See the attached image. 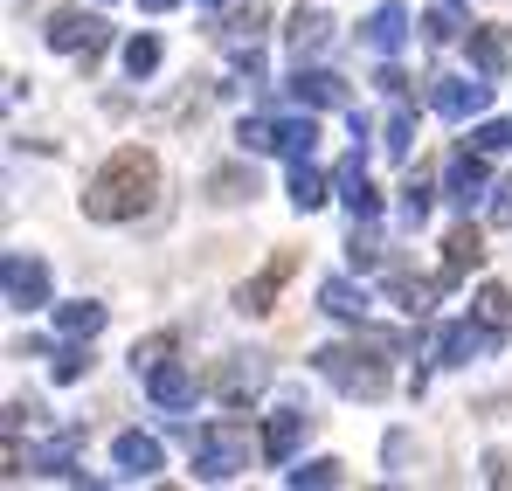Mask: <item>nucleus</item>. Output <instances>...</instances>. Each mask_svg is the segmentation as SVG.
I'll return each instance as SVG.
<instances>
[{
	"mask_svg": "<svg viewBox=\"0 0 512 491\" xmlns=\"http://www.w3.org/2000/svg\"><path fill=\"white\" fill-rule=\"evenodd\" d=\"M485 215H492V229H512V180H499V187H492Z\"/></svg>",
	"mask_w": 512,
	"mask_h": 491,
	"instance_id": "4c0bfd02",
	"label": "nucleus"
},
{
	"mask_svg": "<svg viewBox=\"0 0 512 491\" xmlns=\"http://www.w3.org/2000/svg\"><path fill=\"white\" fill-rule=\"evenodd\" d=\"M111 464H118L125 478H153L167 457H160V436H146V429H125V436L111 443Z\"/></svg>",
	"mask_w": 512,
	"mask_h": 491,
	"instance_id": "dca6fc26",
	"label": "nucleus"
},
{
	"mask_svg": "<svg viewBox=\"0 0 512 491\" xmlns=\"http://www.w3.org/2000/svg\"><path fill=\"white\" fill-rule=\"evenodd\" d=\"M35 471H42V478H77V436H56V443L35 457Z\"/></svg>",
	"mask_w": 512,
	"mask_h": 491,
	"instance_id": "c85d7f7f",
	"label": "nucleus"
},
{
	"mask_svg": "<svg viewBox=\"0 0 512 491\" xmlns=\"http://www.w3.org/2000/svg\"><path fill=\"white\" fill-rule=\"evenodd\" d=\"M478 263H485V236H478V229H457V236L443 243V284H457V277L478 270Z\"/></svg>",
	"mask_w": 512,
	"mask_h": 491,
	"instance_id": "5701e85b",
	"label": "nucleus"
},
{
	"mask_svg": "<svg viewBox=\"0 0 512 491\" xmlns=\"http://www.w3.org/2000/svg\"><path fill=\"white\" fill-rule=\"evenodd\" d=\"M485 194H492V173H485V153H478V146H471V153H450V166H443V201L471 215V208H478Z\"/></svg>",
	"mask_w": 512,
	"mask_h": 491,
	"instance_id": "6e6552de",
	"label": "nucleus"
},
{
	"mask_svg": "<svg viewBox=\"0 0 512 491\" xmlns=\"http://www.w3.org/2000/svg\"><path fill=\"white\" fill-rule=\"evenodd\" d=\"M284 485H298V491H305V485H319V491L346 485V464H340V457H298V464L284 471Z\"/></svg>",
	"mask_w": 512,
	"mask_h": 491,
	"instance_id": "a878e982",
	"label": "nucleus"
},
{
	"mask_svg": "<svg viewBox=\"0 0 512 491\" xmlns=\"http://www.w3.org/2000/svg\"><path fill=\"white\" fill-rule=\"evenodd\" d=\"M305 429H312L305 409H270V422H263V457H270V464H298Z\"/></svg>",
	"mask_w": 512,
	"mask_h": 491,
	"instance_id": "ddd939ff",
	"label": "nucleus"
},
{
	"mask_svg": "<svg viewBox=\"0 0 512 491\" xmlns=\"http://www.w3.org/2000/svg\"><path fill=\"white\" fill-rule=\"evenodd\" d=\"M381 153H395V160L416 153V104H409V97H395V111H388V125H381Z\"/></svg>",
	"mask_w": 512,
	"mask_h": 491,
	"instance_id": "b1692460",
	"label": "nucleus"
},
{
	"mask_svg": "<svg viewBox=\"0 0 512 491\" xmlns=\"http://www.w3.org/2000/svg\"><path fill=\"white\" fill-rule=\"evenodd\" d=\"M374 83H381V90H388V97H402V90H409V77H402V70H395V63H381V77H374Z\"/></svg>",
	"mask_w": 512,
	"mask_h": 491,
	"instance_id": "58836bf2",
	"label": "nucleus"
},
{
	"mask_svg": "<svg viewBox=\"0 0 512 491\" xmlns=\"http://www.w3.org/2000/svg\"><path fill=\"white\" fill-rule=\"evenodd\" d=\"M423 35H429V42H457V35H464V14H457V0L429 7V14H423Z\"/></svg>",
	"mask_w": 512,
	"mask_h": 491,
	"instance_id": "473e14b6",
	"label": "nucleus"
},
{
	"mask_svg": "<svg viewBox=\"0 0 512 491\" xmlns=\"http://www.w3.org/2000/svg\"><path fill=\"white\" fill-rule=\"evenodd\" d=\"M146 395H153V409L180 415V409H194V402H201V374H194L187 360H167L160 374H146Z\"/></svg>",
	"mask_w": 512,
	"mask_h": 491,
	"instance_id": "9b49d317",
	"label": "nucleus"
},
{
	"mask_svg": "<svg viewBox=\"0 0 512 491\" xmlns=\"http://www.w3.org/2000/svg\"><path fill=\"white\" fill-rule=\"evenodd\" d=\"M208 194H215V201H250V194H256V173H215V180H208Z\"/></svg>",
	"mask_w": 512,
	"mask_h": 491,
	"instance_id": "e433bc0d",
	"label": "nucleus"
},
{
	"mask_svg": "<svg viewBox=\"0 0 512 491\" xmlns=\"http://www.w3.org/2000/svg\"><path fill=\"white\" fill-rule=\"evenodd\" d=\"M104 319H111V312H104L97 298H70V305H56V332H63V339H97Z\"/></svg>",
	"mask_w": 512,
	"mask_h": 491,
	"instance_id": "412c9836",
	"label": "nucleus"
},
{
	"mask_svg": "<svg viewBox=\"0 0 512 491\" xmlns=\"http://www.w3.org/2000/svg\"><path fill=\"white\" fill-rule=\"evenodd\" d=\"M284 42H291V56H298V63H305V56H319V49L333 42V14H326V7H291Z\"/></svg>",
	"mask_w": 512,
	"mask_h": 491,
	"instance_id": "4468645a",
	"label": "nucleus"
},
{
	"mask_svg": "<svg viewBox=\"0 0 512 491\" xmlns=\"http://www.w3.org/2000/svg\"><path fill=\"white\" fill-rule=\"evenodd\" d=\"M471 146H478V153H512V118H485V125L471 132Z\"/></svg>",
	"mask_w": 512,
	"mask_h": 491,
	"instance_id": "c9c22d12",
	"label": "nucleus"
},
{
	"mask_svg": "<svg viewBox=\"0 0 512 491\" xmlns=\"http://www.w3.org/2000/svg\"><path fill=\"white\" fill-rule=\"evenodd\" d=\"M0 298H7V312H42V305H56V298H49V263L7 249V256H0Z\"/></svg>",
	"mask_w": 512,
	"mask_h": 491,
	"instance_id": "20e7f679",
	"label": "nucleus"
},
{
	"mask_svg": "<svg viewBox=\"0 0 512 491\" xmlns=\"http://www.w3.org/2000/svg\"><path fill=\"white\" fill-rule=\"evenodd\" d=\"M333 194H340L353 215H381V187L367 180V146H353V153L333 166Z\"/></svg>",
	"mask_w": 512,
	"mask_h": 491,
	"instance_id": "9d476101",
	"label": "nucleus"
},
{
	"mask_svg": "<svg viewBox=\"0 0 512 491\" xmlns=\"http://www.w3.org/2000/svg\"><path fill=\"white\" fill-rule=\"evenodd\" d=\"M139 7H146V14H173L180 0H139Z\"/></svg>",
	"mask_w": 512,
	"mask_h": 491,
	"instance_id": "ea45409f",
	"label": "nucleus"
},
{
	"mask_svg": "<svg viewBox=\"0 0 512 491\" xmlns=\"http://www.w3.org/2000/svg\"><path fill=\"white\" fill-rule=\"evenodd\" d=\"M160 70V35H132L125 42V77L139 83V77H153Z\"/></svg>",
	"mask_w": 512,
	"mask_h": 491,
	"instance_id": "c756f323",
	"label": "nucleus"
},
{
	"mask_svg": "<svg viewBox=\"0 0 512 491\" xmlns=\"http://www.w3.org/2000/svg\"><path fill=\"white\" fill-rule=\"evenodd\" d=\"M263 381H270V353H222L208 388L222 395V409H250V395H263Z\"/></svg>",
	"mask_w": 512,
	"mask_h": 491,
	"instance_id": "39448f33",
	"label": "nucleus"
},
{
	"mask_svg": "<svg viewBox=\"0 0 512 491\" xmlns=\"http://www.w3.org/2000/svg\"><path fill=\"white\" fill-rule=\"evenodd\" d=\"M284 194H291V208H298V215H312V208H326V201H333V180H326L312 160H298V166H291V187H284Z\"/></svg>",
	"mask_w": 512,
	"mask_h": 491,
	"instance_id": "aec40b11",
	"label": "nucleus"
},
{
	"mask_svg": "<svg viewBox=\"0 0 512 491\" xmlns=\"http://www.w3.org/2000/svg\"><path fill=\"white\" fill-rule=\"evenodd\" d=\"M464 49H471V70H478V77H506V63H512V35L506 28H471V35H464Z\"/></svg>",
	"mask_w": 512,
	"mask_h": 491,
	"instance_id": "f3484780",
	"label": "nucleus"
},
{
	"mask_svg": "<svg viewBox=\"0 0 512 491\" xmlns=\"http://www.w3.org/2000/svg\"><path fill=\"white\" fill-rule=\"evenodd\" d=\"M319 305L346 319V326H367V312H374V298H367V284H353V277H326L319 284Z\"/></svg>",
	"mask_w": 512,
	"mask_h": 491,
	"instance_id": "a211bd4d",
	"label": "nucleus"
},
{
	"mask_svg": "<svg viewBox=\"0 0 512 491\" xmlns=\"http://www.w3.org/2000/svg\"><path fill=\"white\" fill-rule=\"evenodd\" d=\"M167 360H173V332H153V339L132 346V374H160Z\"/></svg>",
	"mask_w": 512,
	"mask_h": 491,
	"instance_id": "7c9ffc66",
	"label": "nucleus"
},
{
	"mask_svg": "<svg viewBox=\"0 0 512 491\" xmlns=\"http://www.w3.org/2000/svg\"><path fill=\"white\" fill-rule=\"evenodd\" d=\"M499 346V332L485 326V319H450V326L436 332V360L443 367H471V360H485Z\"/></svg>",
	"mask_w": 512,
	"mask_h": 491,
	"instance_id": "1a4fd4ad",
	"label": "nucleus"
},
{
	"mask_svg": "<svg viewBox=\"0 0 512 491\" xmlns=\"http://www.w3.org/2000/svg\"><path fill=\"white\" fill-rule=\"evenodd\" d=\"M208 7H229V0H208Z\"/></svg>",
	"mask_w": 512,
	"mask_h": 491,
	"instance_id": "a19ab883",
	"label": "nucleus"
},
{
	"mask_svg": "<svg viewBox=\"0 0 512 491\" xmlns=\"http://www.w3.org/2000/svg\"><path fill=\"white\" fill-rule=\"evenodd\" d=\"M457 7H464V0H457Z\"/></svg>",
	"mask_w": 512,
	"mask_h": 491,
	"instance_id": "79ce46f5",
	"label": "nucleus"
},
{
	"mask_svg": "<svg viewBox=\"0 0 512 491\" xmlns=\"http://www.w3.org/2000/svg\"><path fill=\"white\" fill-rule=\"evenodd\" d=\"M291 104H298V111H346V83L333 77V70H319V63H298Z\"/></svg>",
	"mask_w": 512,
	"mask_h": 491,
	"instance_id": "f8f14e48",
	"label": "nucleus"
},
{
	"mask_svg": "<svg viewBox=\"0 0 512 491\" xmlns=\"http://www.w3.org/2000/svg\"><path fill=\"white\" fill-rule=\"evenodd\" d=\"M416 28H423V21H409V7H402V0H381V7L367 14V42H374L381 56H402V42H409Z\"/></svg>",
	"mask_w": 512,
	"mask_h": 491,
	"instance_id": "2eb2a0df",
	"label": "nucleus"
},
{
	"mask_svg": "<svg viewBox=\"0 0 512 491\" xmlns=\"http://www.w3.org/2000/svg\"><path fill=\"white\" fill-rule=\"evenodd\" d=\"M471 319H485V326L506 339V332H512V291H506V284H478V298H471Z\"/></svg>",
	"mask_w": 512,
	"mask_h": 491,
	"instance_id": "393cba45",
	"label": "nucleus"
},
{
	"mask_svg": "<svg viewBox=\"0 0 512 491\" xmlns=\"http://www.w3.org/2000/svg\"><path fill=\"white\" fill-rule=\"evenodd\" d=\"M312 146H319V118L312 111H298V118H277V153L298 166V160H312Z\"/></svg>",
	"mask_w": 512,
	"mask_h": 491,
	"instance_id": "4be33fe9",
	"label": "nucleus"
},
{
	"mask_svg": "<svg viewBox=\"0 0 512 491\" xmlns=\"http://www.w3.org/2000/svg\"><path fill=\"white\" fill-rule=\"evenodd\" d=\"M42 42H49L56 56H84V63H90V56L104 49V21L84 14V7H56L49 28H42Z\"/></svg>",
	"mask_w": 512,
	"mask_h": 491,
	"instance_id": "423d86ee",
	"label": "nucleus"
},
{
	"mask_svg": "<svg viewBox=\"0 0 512 491\" xmlns=\"http://www.w3.org/2000/svg\"><path fill=\"white\" fill-rule=\"evenodd\" d=\"M236 146H243V160L250 153H277V118H243L236 125Z\"/></svg>",
	"mask_w": 512,
	"mask_h": 491,
	"instance_id": "2f4dec72",
	"label": "nucleus"
},
{
	"mask_svg": "<svg viewBox=\"0 0 512 491\" xmlns=\"http://www.w3.org/2000/svg\"><path fill=\"white\" fill-rule=\"evenodd\" d=\"M346 256H353V270H381V236H374V215H353Z\"/></svg>",
	"mask_w": 512,
	"mask_h": 491,
	"instance_id": "bb28decb",
	"label": "nucleus"
},
{
	"mask_svg": "<svg viewBox=\"0 0 512 491\" xmlns=\"http://www.w3.org/2000/svg\"><path fill=\"white\" fill-rule=\"evenodd\" d=\"M153 187H160V160L139 153V146H118L111 160L90 173L84 215H90V222H132V215L153 208Z\"/></svg>",
	"mask_w": 512,
	"mask_h": 491,
	"instance_id": "f257e3e1",
	"label": "nucleus"
},
{
	"mask_svg": "<svg viewBox=\"0 0 512 491\" xmlns=\"http://www.w3.org/2000/svg\"><path fill=\"white\" fill-rule=\"evenodd\" d=\"M429 208H436V187H423V180H409L402 187V229H423Z\"/></svg>",
	"mask_w": 512,
	"mask_h": 491,
	"instance_id": "72a5a7b5",
	"label": "nucleus"
},
{
	"mask_svg": "<svg viewBox=\"0 0 512 491\" xmlns=\"http://www.w3.org/2000/svg\"><path fill=\"white\" fill-rule=\"evenodd\" d=\"M485 104H492V77H436V90H429V111L450 125L485 118Z\"/></svg>",
	"mask_w": 512,
	"mask_h": 491,
	"instance_id": "0eeeda50",
	"label": "nucleus"
},
{
	"mask_svg": "<svg viewBox=\"0 0 512 491\" xmlns=\"http://www.w3.org/2000/svg\"><path fill=\"white\" fill-rule=\"evenodd\" d=\"M436 291H443V277H409V270H388V298H395L409 319H423L429 305H436Z\"/></svg>",
	"mask_w": 512,
	"mask_h": 491,
	"instance_id": "6ab92c4d",
	"label": "nucleus"
},
{
	"mask_svg": "<svg viewBox=\"0 0 512 491\" xmlns=\"http://www.w3.org/2000/svg\"><path fill=\"white\" fill-rule=\"evenodd\" d=\"M187 450H194L201 485H229L236 471H250V429L243 422H201V429H187Z\"/></svg>",
	"mask_w": 512,
	"mask_h": 491,
	"instance_id": "f03ea898",
	"label": "nucleus"
},
{
	"mask_svg": "<svg viewBox=\"0 0 512 491\" xmlns=\"http://www.w3.org/2000/svg\"><path fill=\"white\" fill-rule=\"evenodd\" d=\"M277 277H284V263H277V270H263V277H250V284L236 291V312L263 319V312H270V298H277Z\"/></svg>",
	"mask_w": 512,
	"mask_h": 491,
	"instance_id": "cd10ccee",
	"label": "nucleus"
},
{
	"mask_svg": "<svg viewBox=\"0 0 512 491\" xmlns=\"http://www.w3.org/2000/svg\"><path fill=\"white\" fill-rule=\"evenodd\" d=\"M312 374L333 381L353 402H381V395H388V360L367 353V346H319V353H312Z\"/></svg>",
	"mask_w": 512,
	"mask_h": 491,
	"instance_id": "7ed1b4c3",
	"label": "nucleus"
},
{
	"mask_svg": "<svg viewBox=\"0 0 512 491\" xmlns=\"http://www.w3.org/2000/svg\"><path fill=\"white\" fill-rule=\"evenodd\" d=\"M84 346H90V339H70V346L56 353V367H49V374H56L63 388H70V381H84V374H90V353H84Z\"/></svg>",
	"mask_w": 512,
	"mask_h": 491,
	"instance_id": "f704fd0d",
	"label": "nucleus"
}]
</instances>
